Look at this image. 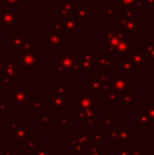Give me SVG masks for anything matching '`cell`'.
Segmentation results:
<instances>
[{
    "label": "cell",
    "mask_w": 154,
    "mask_h": 155,
    "mask_svg": "<svg viewBox=\"0 0 154 155\" xmlns=\"http://www.w3.org/2000/svg\"><path fill=\"white\" fill-rule=\"evenodd\" d=\"M2 21L9 29L13 28L15 21H16V15L12 12V10L3 9L2 10Z\"/></svg>",
    "instance_id": "obj_1"
},
{
    "label": "cell",
    "mask_w": 154,
    "mask_h": 155,
    "mask_svg": "<svg viewBox=\"0 0 154 155\" xmlns=\"http://www.w3.org/2000/svg\"><path fill=\"white\" fill-rule=\"evenodd\" d=\"M35 56H36V54L32 53V52H28L22 56V64H23V67H27L28 70H30L31 67L34 66L35 59H36Z\"/></svg>",
    "instance_id": "obj_2"
},
{
    "label": "cell",
    "mask_w": 154,
    "mask_h": 155,
    "mask_svg": "<svg viewBox=\"0 0 154 155\" xmlns=\"http://www.w3.org/2000/svg\"><path fill=\"white\" fill-rule=\"evenodd\" d=\"M44 38H46V41L50 43L51 46H59L65 42V38H61L58 35L52 34V33H46Z\"/></svg>",
    "instance_id": "obj_3"
},
{
    "label": "cell",
    "mask_w": 154,
    "mask_h": 155,
    "mask_svg": "<svg viewBox=\"0 0 154 155\" xmlns=\"http://www.w3.org/2000/svg\"><path fill=\"white\" fill-rule=\"evenodd\" d=\"M73 14H74V17L76 18V19H84V18L88 17V15H89V10L86 9L84 4H80L79 7H78V9L74 11Z\"/></svg>",
    "instance_id": "obj_4"
},
{
    "label": "cell",
    "mask_w": 154,
    "mask_h": 155,
    "mask_svg": "<svg viewBox=\"0 0 154 155\" xmlns=\"http://www.w3.org/2000/svg\"><path fill=\"white\" fill-rule=\"evenodd\" d=\"M78 28V24L72 19H69L65 21V23L63 24V30H65V33H70V32H73L74 30H76Z\"/></svg>",
    "instance_id": "obj_5"
},
{
    "label": "cell",
    "mask_w": 154,
    "mask_h": 155,
    "mask_svg": "<svg viewBox=\"0 0 154 155\" xmlns=\"http://www.w3.org/2000/svg\"><path fill=\"white\" fill-rule=\"evenodd\" d=\"M25 41H27V39L22 37L21 33H18V34H17L16 36L14 37V39L12 40V46H14V48L21 46Z\"/></svg>",
    "instance_id": "obj_6"
},
{
    "label": "cell",
    "mask_w": 154,
    "mask_h": 155,
    "mask_svg": "<svg viewBox=\"0 0 154 155\" xmlns=\"http://www.w3.org/2000/svg\"><path fill=\"white\" fill-rule=\"evenodd\" d=\"M74 7H73V4L70 3L69 0H65V3L60 5V12H65L68 13V14H71V13H74Z\"/></svg>",
    "instance_id": "obj_7"
},
{
    "label": "cell",
    "mask_w": 154,
    "mask_h": 155,
    "mask_svg": "<svg viewBox=\"0 0 154 155\" xmlns=\"http://www.w3.org/2000/svg\"><path fill=\"white\" fill-rule=\"evenodd\" d=\"M125 29H127L129 32H132V33H136V21L133 20L132 18L129 20H127L126 24L123 25Z\"/></svg>",
    "instance_id": "obj_8"
},
{
    "label": "cell",
    "mask_w": 154,
    "mask_h": 155,
    "mask_svg": "<svg viewBox=\"0 0 154 155\" xmlns=\"http://www.w3.org/2000/svg\"><path fill=\"white\" fill-rule=\"evenodd\" d=\"M20 3H21V0H2V4L3 5H7L9 10H11L12 5L20 4Z\"/></svg>",
    "instance_id": "obj_9"
},
{
    "label": "cell",
    "mask_w": 154,
    "mask_h": 155,
    "mask_svg": "<svg viewBox=\"0 0 154 155\" xmlns=\"http://www.w3.org/2000/svg\"><path fill=\"white\" fill-rule=\"evenodd\" d=\"M104 13H105V14L108 15L109 18H112V17H113L112 15H113V14H117L118 11L116 10V9H113V7H112L111 4H109L108 7H107L106 10H104Z\"/></svg>",
    "instance_id": "obj_10"
},
{
    "label": "cell",
    "mask_w": 154,
    "mask_h": 155,
    "mask_svg": "<svg viewBox=\"0 0 154 155\" xmlns=\"http://www.w3.org/2000/svg\"><path fill=\"white\" fill-rule=\"evenodd\" d=\"M72 63H73V59L71 58L69 55H65V57H62V58H61V64H62L63 67L72 66Z\"/></svg>",
    "instance_id": "obj_11"
},
{
    "label": "cell",
    "mask_w": 154,
    "mask_h": 155,
    "mask_svg": "<svg viewBox=\"0 0 154 155\" xmlns=\"http://www.w3.org/2000/svg\"><path fill=\"white\" fill-rule=\"evenodd\" d=\"M123 15L125 19H131V7H123Z\"/></svg>",
    "instance_id": "obj_12"
},
{
    "label": "cell",
    "mask_w": 154,
    "mask_h": 155,
    "mask_svg": "<svg viewBox=\"0 0 154 155\" xmlns=\"http://www.w3.org/2000/svg\"><path fill=\"white\" fill-rule=\"evenodd\" d=\"M51 29H54V34L59 36L61 30L63 29V24H57V23L51 24Z\"/></svg>",
    "instance_id": "obj_13"
},
{
    "label": "cell",
    "mask_w": 154,
    "mask_h": 155,
    "mask_svg": "<svg viewBox=\"0 0 154 155\" xmlns=\"http://www.w3.org/2000/svg\"><path fill=\"white\" fill-rule=\"evenodd\" d=\"M144 55H145V54H138V53L134 54V55H133V57H132V60L134 61L135 63H137V62L140 63L142 60H144V57H142Z\"/></svg>",
    "instance_id": "obj_14"
},
{
    "label": "cell",
    "mask_w": 154,
    "mask_h": 155,
    "mask_svg": "<svg viewBox=\"0 0 154 155\" xmlns=\"http://www.w3.org/2000/svg\"><path fill=\"white\" fill-rule=\"evenodd\" d=\"M134 1L135 0H118L117 3L118 4H121L123 7H131Z\"/></svg>",
    "instance_id": "obj_15"
},
{
    "label": "cell",
    "mask_w": 154,
    "mask_h": 155,
    "mask_svg": "<svg viewBox=\"0 0 154 155\" xmlns=\"http://www.w3.org/2000/svg\"><path fill=\"white\" fill-rule=\"evenodd\" d=\"M30 48H31V43L28 41H25L23 44L21 46V52H22V55L25 53H28V52L30 51Z\"/></svg>",
    "instance_id": "obj_16"
},
{
    "label": "cell",
    "mask_w": 154,
    "mask_h": 155,
    "mask_svg": "<svg viewBox=\"0 0 154 155\" xmlns=\"http://www.w3.org/2000/svg\"><path fill=\"white\" fill-rule=\"evenodd\" d=\"M104 62V64H106V66H110L111 62H112V59L109 58V57H107V58H100L99 59V63H102Z\"/></svg>",
    "instance_id": "obj_17"
},
{
    "label": "cell",
    "mask_w": 154,
    "mask_h": 155,
    "mask_svg": "<svg viewBox=\"0 0 154 155\" xmlns=\"http://www.w3.org/2000/svg\"><path fill=\"white\" fill-rule=\"evenodd\" d=\"M114 35H115V34L113 33V29H111V28H110V29H108V32H107V34H106V37H107V38L110 39L111 37L114 36Z\"/></svg>",
    "instance_id": "obj_18"
},
{
    "label": "cell",
    "mask_w": 154,
    "mask_h": 155,
    "mask_svg": "<svg viewBox=\"0 0 154 155\" xmlns=\"http://www.w3.org/2000/svg\"><path fill=\"white\" fill-rule=\"evenodd\" d=\"M134 3H135V5H136V7H137V9H142V1H136V0H135Z\"/></svg>",
    "instance_id": "obj_19"
},
{
    "label": "cell",
    "mask_w": 154,
    "mask_h": 155,
    "mask_svg": "<svg viewBox=\"0 0 154 155\" xmlns=\"http://www.w3.org/2000/svg\"><path fill=\"white\" fill-rule=\"evenodd\" d=\"M84 59H89V60H92V54L91 53H84Z\"/></svg>",
    "instance_id": "obj_20"
},
{
    "label": "cell",
    "mask_w": 154,
    "mask_h": 155,
    "mask_svg": "<svg viewBox=\"0 0 154 155\" xmlns=\"http://www.w3.org/2000/svg\"><path fill=\"white\" fill-rule=\"evenodd\" d=\"M146 2L148 4H154V0H146Z\"/></svg>",
    "instance_id": "obj_21"
},
{
    "label": "cell",
    "mask_w": 154,
    "mask_h": 155,
    "mask_svg": "<svg viewBox=\"0 0 154 155\" xmlns=\"http://www.w3.org/2000/svg\"><path fill=\"white\" fill-rule=\"evenodd\" d=\"M2 68H3V63L0 62V70H2Z\"/></svg>",
    "instance_id": "obj_22"
}]
</instances>
